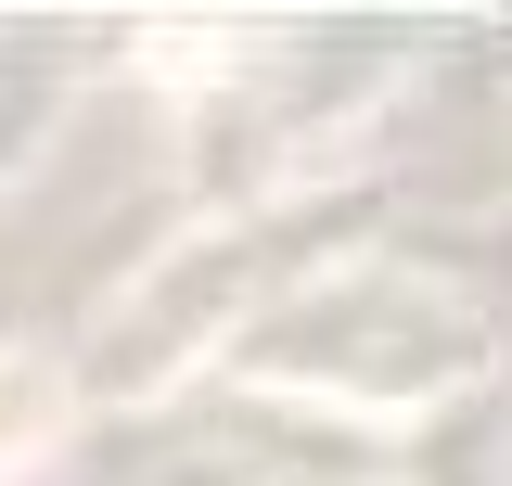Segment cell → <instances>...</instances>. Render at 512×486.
Masks as SVG:
<instances>
[{
	"instance_id": "1",
	"label": "cell",
	"mask_w": 512,
	"mask_h": 486,
	"mask_svg": "<svg viewBox=\"0 0 512 486\" xmlns=\"http://www.w3.org/2000/svg\"><path fill=\"white\" fill-rule=\"evenodd\" d=\"M39 410H52L39 359H0V448H26V435H39Z\"/></svg>"
}]
</instances>
